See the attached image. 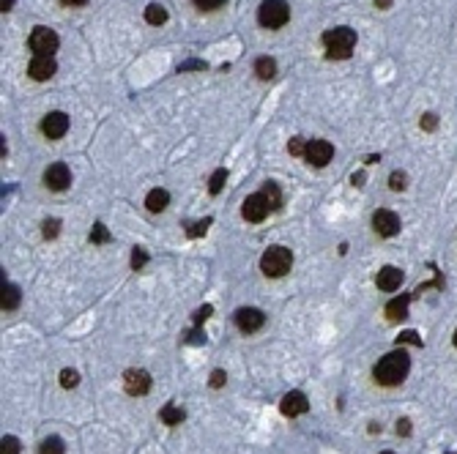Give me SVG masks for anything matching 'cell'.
Returning a JSON list of instances; mask_svg holds the SVG:
<instances>
[{
	"instance_id": "cell-1",
	"label": "cell",
	"mask_w": 457,
	"mask_h": 454,
	"mask_svg": "<svg viewBox=\"0 0 457 454\" xmlns=\"http://www.w3.org/2000/svg\"><path fill=\"white\" fill-rule=\"evenodd\" d=\"M411 373V359L405 351H391L373 367V378L381 386H400Z\"/></svg>"
},
{
	"instance_id": "cell-2",
	"label": "cell",
	"mask_w": 457,
	"mask_h": 454,
	"mask_svg": "<svg viewBox=\"0 0 457 454\" xmlns=\"http://www.w3.org/2000/svg\"><path fill=\"white\" fill-rule=\"evenodd\" d=\"M323 47H326V58L329 61H345L353 55L356 50V30L348 28V25H340V28H329L323 36H320Z\"/></svg>"
},
{
	"instance_id": "cell-3",
	"label": "cell",
	"mask_w": 457,
	"mask_h": 454,
	"mask_svg": "<svg viewBox=\"0 0 457 454\" xmlns=\"http://www.w3.org/2000/svg\"><path fill=\"white\" fill-rule=\"evenodd\" d=\"M291 268H293V252L288 246H269L260 257V271L271 279L285 277Z\"/></svg>"
},
{
	"instance_id": "cell-4",
	"label": "cell",
	"mask_w": 457,
	"mask_h": 454,
	"mask_svg": "<svg viewBox=\"0 0 457 454\" xmlns=\"http://www.w3.org/2000/svg\"><path fill=\"white\" fill-rule=\"evenodd\" d=\"M257 22L266 30H280L291 22V6L285 0H263L257 8Z\"/></svg>"
},
{
	"instance_id": "cell-5",
	"label": "cell",
	"mask_w": 457,
	"mask_h": 454,
	"mask_svg": "<svg viewBox=\"0 0 457 454\" xmlns=\"http://www.w3.org/2000/svg\"><path fill=\"white\" fill-rule=\"evenodd\" d=\"M28 44H30V50H33L36 55H52V52L61 47V39H58V33H55L52 28L39 25V28H33Z\"/></svg>"
},
{
	"instance_id": "cell-6",
	"label": "cell",
	"mask_w": 457,
	"mask_h": 454,
	"mask_svg": "<svg viewBox=\"0 0 457 454\" xmlns=\"http://www.w3.org/2000/svg\"><path fill=\"white\" fill-rule=\"evenodd\" d=\"M41 181H44L47 189H52V192H64V189H69V184H72V170H69L64 161H55V164H50V167L44 170Z\"/></svg>"
},
{
	"instance_id": "cell-7",
	"label": "cell",
	"mask_w": 457,
	"mask_h": 454,
	"mask_svg": "<svg viewBox=\"0 0 457 454\" xmlns=\"http://www.w3.org/2000/svg\"><path fill=\"white\" fill-rule=\"evenodd\" d=\"M66 132H69V115L66 112L55 110V112H47L41 118V135L47 140H61Z\"/></svg>"
},
{
	"instance_id": "cell-8",
	"label": "cell",
	"mask_w": 457,
	"mask_h": 454,
	"mask_svg": "<svg viewBox=\"0 0 457 454\" xmlns=\"http://www.w3.org/2000/svg\"><path fill=\"white\" fill-rule=\"evenodd\" d=\"M263 323H266V315H263L257 306H241V309H235V326H238L244 334L260 331Z\"/></svg>"
},
{
	"instance_id": "cell-9",
	"label": "cell",
	"mask_w": 457,
	"mask_h": 454,
	"mask_svg": "<svg viewBox=\"0 0 457 454\" xmlns=\"http://www.w3.org/2000/svg\"><path fill=\"white\" fill-rule=\"evenodd\" d=\"M269 211H271V206H269V200L257 192V195H249L246 200H244V206H241V217L246 219V222H263L266 217H269Z\"/></svg>"
},
{
	"instance_id": "cell-10",
	"label": "cell",
	"mask_w": 457,
	"mask_h": 454,
	"mask_svg": "<svg viewBox=\"0 0 457 454\" xmlns=\"http://www.w3.org/2000/svg\"><path fill=\"white\" fill-rule=\"evenodd\" d=\"M304 159L315 167H326L334 159V146L329 140H307Z\"/></svg>"
},
{
	"instance_id": "cell-11",
	"label": "cell",
	"mask_w": 457,
	"mask_h": 454,
	"mask_svg": "<svg viewBox=\"0 0 457 454\" xmlns=\"http://www.w3.org/2000/svg\"><path fill=\"white\" fill-rule=\"evenodd\" d=\"M400 217L394 214V211H389V208H378L376 214H373V230L381 235V238H391V235H397L400 233Z\"/></svg>"
},
{
	"instance_id": "cell-12",
	"label": "cell",
	"mask_w": 457,
	"mask_h": 454,
	"mask_svg": "<svg viewBox=\"0 0 457 454\" xmlns=\"http://www.w3.org/2000/svg\"><path fill=\"white\" fill-rule=\"evenodd\" d=\"M124 388L132 397H143L151 391V375L146 370H126L124 373Z\"/></svg>"
},
{
	"instance_id": "cell-13",
	"label": "cell",
	"mask_w": 457,
	"mask_h": 454,
	"mask_svg": "<svg viewBox=\"0 0 457 454\" xmlns=\"http://www.w3.org/2000/svg\"><path fill=\"white\" fill-rule=\"evenodd\" d=\"M55 72H58V63H55L52 55H36L28 66V75L36 82H47L50 77H55Z\"/></svg>"
},
{
	"instance_id": "cell-14",
	"label": "cell",
	"mask_w": 457,
	"mask_h": 454,
	"mask_svg": "<svg viewBox=\"0 0 457 454\" xmlns=\"http://www.w3.org/2000/svg\"><path fill=\"white\" fill-rule=\"evenodd\" d=\"M280 411H282V416H288V419H296V416L307 413V411H309L307 394H302V391H288V394L282 397V402H280Z\"/></svg>"
},
{
	"instance_id": "cell-15",
	"label": "cell",
	"mask_w": 457,
	"mask_h": 454,
	"mask_svg": "<svg viewBox=\"0 0 457 454\" xmlns=\"http://www.w3.org/2000/svg\"><path fill=\"white\" fill-rule=\"evenodd\" d=\"M402 279H405V274L397 266H383L381 271H378V277H376V285H378V290L391 293V290H400Z\"/></svg>"
},
{
	"instance_id": "cell-16",
	"label": "cell",
	"mask_w": 457,
	"mask_h": 454,
	"mask_svg": "<svg viewBox=\"0 0 457 454\" xmlns=\"http://www.w3.org/2000/svg\"><path fill=\"white\" fill-rule=\"evenodd\" d=\"M167 206H170V192H167V189H151V192H148L146 208H148L151 214H162Z\"/></svg>"
},
{
	"instance_id": "cell-17",
	"label": "cell",
	"mask_w": 457,
	"mask_h": 454,
	"mask_svg": "<svg viewBox=\"0 0 457 454\" xmlns=\"http://www.w3.org/2000/svg\"><path fill=\"white\" fill-rule=\"evenodd\" d=\"M414 296H400V299H391V302L386 304V315H389V320H405L408 317V304H411Z\"/></svg>"
},
{
	"instance_id": "cell-18",
	"label": "cell",
	"mask_w": 457,
	"mask_h": 454,
	"mask_svg": "<svg viewBox=\"0 0 457 454\" xmlns=\"http://www.w3.org/2000/svg\"><path fill=\"white\" fill-rule=\"evenodd\" d=\"M159 416H162V422H164L167 427H175V424H181V422L186 419V411L178 408V405H164Z\"/></svg>"
},
{
	"instance_id": "cell-19",
	"label": "cell",
	"mask_w": 457,
	"mask_h": 454,
	"mask_svg": "<svg viewBox=\"0 0 457 454\" xmlns=\"http://www.w3.org/2000/svg\"><path fill=\"white\" fill-rule=\"evenodd\" d=\"M255 75L260 79H274L277 75V61L274 58H257L255 61Z\"/></svg>"
},
{
	"instance_id": "cell-20",
	"label": "cell",
	"mask_w": 457,
	"mask_h": 454,
	"mask_svg": "<svg viewBox=\"0 0 457 454\" xmlns=\"http://www.w3.org/2000/svg\"><path fill=\"white\" fill-rule=\"evenodd\" d=\"M260 195L269 200L271 211H274V208H280V203H282V192H280V186H277L274 181H266V184H263V189H260Z\"/></svg>"
},
{
	"instance_id": "cell-21",
	"label": "cell",
	"mask_w": 457,
	"mask_h": 454,
	"mask_svg": "<svg viewBox=\"0 0 457 454\" xmlns=\"http://www.w3.org/2000/svg\"><path fill=\"white\" fill-rule=\"evenodd\" d=\"M19 306V288L17 285H8L6 279H3V309H17Z\"/></svg>"
},
{
	"instance_id": "cell-22",
	"label": "cell",
	"mask_w": 457,
	"mask_h": 454,
	"mask_svg": "<svg viewBox=\"0 0 457 454\" xmlns=\"http://www.w3.org/2000/svg\"><path fill=\"white\" fill-rule=\"evenodd\" d=\"M146 22H148V25H164V22H167V8H164L162 3H151V6L146 8Z\"/></svg>"
},
{
	"instance_id": "cell-23",
	"label": "cell",
	"mask_w": 457,
	"mask_h": 454,
	"mask_svg": "<svg viewBox=\"0 0 457 454\" xmlns=\"http://www.w3.org/2000/svg\"><path fill=\"white\" fill-rule=\"evenodd\" d=\"M39 454H66V446H64V441H61L58 435H50V438L41 441Z\"/></svg>"
},
{
	"instance_id": "cell-24",
	"label": "cell",
	"mask_w": 457,
	"mask_h": 454,
	"mask_svg": "<svg viewBox=\"0 0 457 454\" xmlns=\"http://www.w3.org/2000/svg\"><path fill=\"white\" fill-rule=\"evenodd\" d=\"M225 181H228V170H225V167L214 170V175L208 178V192H211V195H220L222 186H225Z\"/></svg>"
},
{
	"instance_id": "cell-25",
	"label": "cell",
	"mask_w": 457,
	"mask_h": 454,
	"mask_svg": "<svg viewBox=\"0 0 457 454\" xmlns=\"http://www.w3.org/2000/svg\"><path fill=\"white\" fill-rule=\"evenodd\" d=\"M408 186V175L402 172V170H394L391 175H389V189L391 192H402Z\"/></svg>"
},
{
	"instance_id": "cell-26",
	"label": "cell",
	"mask_w": 457,
	"mask_h": 454,
	"mask_svg": "<svg viewBox=\"0 0 457 454\" xmlns=\"http://www.w3.org/2000/svg\"><path fill=\"white\" fill-rule=\"evenodd\" d=\"M110 238H113V235H110V230L101 225V222H99V225H93V230H90V244H107Z\"/></svg>"
},
{
	"instance_id": "cell-27",
	"label": "cell",
	"mask_w": 457,
	"mask_h": 454,
	"mask_svg": "<svg viewBox=\"0 0 457 454\" xmlns=\"http://www.w3.org/2000/svg\"><path fill=\"white\" fill-rule=\"evenodd\" d=\"M41 233H44V238H47V241H50V238H55V235L61 233V219H44Z\"/></svg>"
},
{
	"instance_id": "cell-28",
	"label": "cell",
	"mask_w": 457,
	"mask_h": 454,
	"mask_svg": "<svg viewBox=\"0 0 457 454\" xmlns=\"http://www.w3.org/2000/svg\"><path fill=\"white\" fill-rule=\"evenodd\" d=\"M419 126H422L425 132H436V129H438V115H436V112H425L422 121H419Z\"/></svg>"
},
{
	"instance_id": "cell-29",
	"label": "cell",
	"mask_w": 457,
	"mask_h": 454,
	"mask_svg": "<svg viewBox=\"0 0 457 454\" xmlns=\"http://www.w3.org/2000/svg\"><path fill=\"white\" fill-rule=\"evenodd\" d=\"M146 263H148V255H146V249L135 246V252H132V268H135V271H140Z\"/></svg>"
},
{
	"instance_id": "cell-30",
	"label": "cell",
	"mask_w": 457,
	"mask_h": 454,
	"mask_svg": "<svg viewBox=\"0 0 457 454\" xmlns=\"http://www.w3.org/2000/svg\"><path fill=\"white\" fill-rule=\"evenodd\" d=\"M77 383H79V373L77 370H64L61 373V386L64 388H75Z\"/></svg>"
},
{
	"instance_id": "cell-31",
	"label": "cell",
	"mask_w": 457,
	"mask_h": 454,
	"mask_svg": "<svg viewBox=\"0 0 457 454\" xmlns=\"http://www.w3.org/2000/svg\"><path fill=\"white\" fill-rule=\"evenodd\" d=\"M304 151H307L304 137H293V140L288 143V153H291V156H304Z\"/></svg>"
},
{
	"instance_id": "cell-32",
	"label": "cell",
	"mask_w": 457,
	"mask_h": 454,
	"mask_svg": "<svg viewBox=\"0 0 457 454\" xmlns=\"http://www.w3.org/2000/svg\"><path fill=\"white\" fill-rule=\"evenodd\" d=\"M200 11H217V8H222L228 0H192Z\"/></svg>"
},
{
	"instance_id": "cell-33",
	"label": "cell",
	"mask_w": 457,
	"mask_h": 454,
	"mask_svg": "<svg viewBox=\"0 0 457 454\" xmlns=\"http://www.w3.org/2000/svg\"><path fill=\"white\" fill-rule=\"evenodd\" d=\"M0 446H3V454H19V441L14 435H6Z\"/></svg>"
},
{
	"instance_id": "cell-34",
	"label": "cell",
	"mask_w": 457,
	"mask_h": 454,
	"mask_svg": "<svg viewBox=\"0 0 457 454\" xmlns=\"http://www.w3.org/2000/svg\"><path fill=\"white\" fill-rule=\"evenodd\" d=\"M208 225H211V219H203V222H195V225H189V230H186V233H189L192 238H197V235H203V233L208 230Z\"/></svg>"
},
{
	"instance_id": "cell-35",
	"label": "cell",
	"mask_w": 457,
	"mask_h": 454,
	"mask_svg": "<svg viewBox=\"0 0 457 454\" xmlns=\"http://www.w3.org/2000/svg\"><path fill=\"white\" fill-rule=\"evenodd\" d=\"M189 69H197V72H206L208 66H206L203 61H186V63H181V66H178V72H189Z\"/></svg>"
},
{
	"instance_id": "cell-36",
	"label": "cell",
	"mask_w": 457,
	"mask_h": 454,
	"mask_svg": "<svg viewBox=\"0 0 457 454\" xmlns=\"http://www.w3.org/2000/svg\"><path fill=\"white\" fill-rule=\"evenodd\" d=\"M225 380H228V375H225L222 370H214V373H211V386H214V388H222Z\"/></svg>"
},
{
	"instance_id": "cell-37",
	"label": "cell",
	"mask_w": 457,
	"mask_h": 454,
	"mask_svg": "<svg viewBox=\"0 0 457 454\" xmlns=\"http://www.w3.org/2000/svg\"><path fill=\"white\" fill-rule=\"evenodd\" d=\"M397 342H414V345H419V348H422V339L416 337V331H405V334H400V337H397Z\"/></svg>"
},
{
	"instance_id": "cell-38",
	"label": "cell",
	"mask_w": 457,
	"mask_h": 454,
	"mask_svg": "<svg viewBox=\"0 0 457 454\" xmlns=\"http://www.w3.org/2000/svg\"><path fill=\"white\" fill-rule=\"evenodd\" d=\"M208 315H211V304H206V306H200V309L195 312V323H203Z\"/></svg>"
},
{
	"instance_id": "cell-39",
	"label": "cell",
	"mask_w": 457,
	"mask_h": 454,
	"mask_svg": "<svg viewBox=\"0 0 457 454\" xmlns=\"http://www.w3.org/2000/svg\"><path fill=\"white\" fill-rule=\"evenodd\" d=\"M397 435H402V438L411 435V422H408V419H400V422H397Z\"/></svg>"
},
{
	"instance_id": "cell-40",
	"label": "cell",
	"mask_w": 457,
	"mask_h": 454,
	"mask_svg": "<svg viewBox=\"0 0 457 454\" xmlns=\"http://www.w3.org/2000/svg\"><path fill=\"white\" fill-rule=\"evenodd\" d=\"M351 181H353V186H364V184H362V181H364V172H356Z\"/></svg>"
},
{
	"instance_id": "cell-41",
	"label": "cell",
	"mask_w": 457,
	"mask_h": 454,
	"mask_svg": "<svg viewBox=\"0 0 457 454\" xmlns=\"http://www.w3.org/2000/svg\"><path fill=\"white\" fill-rule=\"evenodd\" d=\"M61 3H64V6H85L88 0H61Z\"/></svg>"
},
{
	"instance_id": "cell-42",
	"label": "cell",
	"mask_w": 457,
	"mask_h": 454,
	"mask_svg": "<svg viewBox=\"0 0 457 454\" xmlns=\"http://www.w3.org/2000/svg\"><path fill=\"white\" fill-rule=\"evenodd\" d=\"M391 6V0H376V8H389Z\"/></svg>"
},
{
	"instance_id": "cell-43",
	"label": "cell",
	"mask_w": 457,
	"mask_h": 454,
	"mask_svg": "<svg viewBox=\"0 0 457 454\" xmlns=\"http://www.w3.org/2000/svg\"><path fill=\"white\" fill-rule=\"evenodd\" d=\"M0 6H3V11H11V6H14V0H3Z\"/></svg>"
},
{
	"instance_id": "cell-44",
	"label": "cell",
	"mask_w": 457,
	"mask_h": 454,
	"mask_svg": "<svg viewBox=\"0 0 457 454\" xmlns=\"http://www.w3.org/2000/svg\"><path fill=\"white\" fill-rule=\"evenodd\" d=\"M452 342H455V348H457V331H455V337H452Z\"/></svg>"
},
{
	"instance_id": "cell-45",
	"label": "cell",
	"mask_w": 457,
	"mask_h": 454,
	"mask_svg": "<svg viewBox=\"0 0 457 454\" xmlns=\"http://www.w3.org/2000/svg\"><path fill=\"white\" fill-rule=\"evenodd\" d=\"M381 454H394V452H381Z\"/></svg>"
}]
</instances>
